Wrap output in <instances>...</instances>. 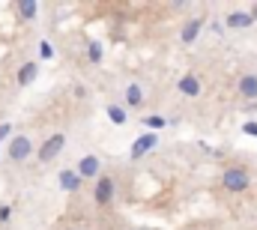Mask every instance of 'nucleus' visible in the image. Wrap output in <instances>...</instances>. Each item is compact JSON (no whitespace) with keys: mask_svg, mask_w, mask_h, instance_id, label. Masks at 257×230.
I'll use <instances>...</instances> for the list:
<instances>
[{"mask_svg":"<svg viewBox=\"0 0 257 230\" xmlns=\"http://www.w3.org/2000/svg\"><path fill=\"white\" fill-rule=\"evenodd\" d=\"M33 156V138H27V135H12L9 138V144H6V159L9 162H27Z\"/></svg>","mask_w":257,"mask_h":230,"instance_id":"f257e3e1","label":"nucleus"},{"mask_svg":"<svg viewBox=\"0 0 257 230\" xmlns=\"http://www.w3.org/2000/svg\"><path fill=\"white\" fill-rule=\"evenodd\" d=\"M221 185H224L227 191L239 194V191H248L251 176H248V171H242V168H227V171L221 173Z\"/></svg>","mask_w":257,"mask_h":230,"instance_id":"f03ea898","label":"nucleus"},{"mask_svg":"<svg viewBox=\"0 0 257 230\" xmlns=\"http://www.w3.org/2000/svg\"><path fill=\"white\" fill-rule=\"evenodd\" d=\"M93 197H96L99 206H111V203H114V197H117V185H114V179H111L108 173H99V176H96Z\"/></svg>","mask_w":257,"mask_h":230,"instance_id":"7ed1b4c3","label":"nucleus"},{"mask_svg":"<svg viewBox=\"0 0 257 230\" xmlns=\"http://www.w3.org/2000/svg\"><path fill=\"white\" fill-rule=\"evenodd\" d=\"M63 147H66V135L63 132H57V135H51L42 147H39V153H36V159L42 162V165H48V162H54L60 153H63Z\"/></svg>","mask_w":257,"mask_h":230,"instance_id":"20e7f679","label":"nucleus"},{"mask_svg":"<svg viewBox=\"0 0 257 230\" xmlns=\"http://www.w3.org/2000/svg\"><path fill=\"white\" fill-rule=\"evenodd\" d=\"M72 171L81 176V182H84V179H96V176L102 173V162H99V156H84V159L78 162V168H72Z\"/></svg>","mask_w":257,"mask_h":230,"instance_id":"39448f33","label":"nucleus"},{"mask_svg":"<svg viewBox=\"0 0 257 230\" xmlns=\"http://www.w3.org/2000/svg\"><path fill=\"white\" fill-rule=\"evenodd\" d=\"M156 144H159V135L156 132H144L141 138H135V144H132V159H141V156H147L150 150H156Z\"/></svg>","mask_w":257,"mask_h":230,"instance_id":"423d86ee","label":"nucleus"},{"mask_svg":"<svg viewBox=\"0 0 257 230\" xmlns=\"http://www.w3.org/2000/svg\"><path fill=\"white\" fill-rule=\"evenodd\" d=\"M177 90H180V93H183L186 99H194V96H200V78H197L194 72H186V75L180 78Z\"/></svg>","mask_w":257,"mask_h":230,"instance_id":"0eeeda50","label":"nucleus"},{"mask_svg":"<svg viewBox=\"0 0 257 230\" xmlns=\"http://www.w3.org/2000/svg\"><path fill=\"white\" fill-rule=\"evenodd\" d=\"M57 185H60L63 191L72 194V191H81V185H84V182H81V176L72 171V168H63V171L57 173Z\"/></svg>","mask_w":257,"mask_h":230,"instance_id":"6e6552de","label":"nucleus"},{"mask_svg":"<svg viewBox=\"0 0 257 230\" xmlns=\"http://www.w3.org/2000/svg\"><path fill=\"white\" fill-rule=\"evenodd\" d=\"M200 30H203V18H189V21H186V27H183V33H180L183 45H192L194 39L200 36Z\"/></svg>","mask_w":257,"mask_h":230,"instance_id":"1a4fd4ad","label":"nucleus"},{"mask_svg":"<svg viewBox=\"0 0 257 230\" xmlns=\"http://www.w3.org/2000/svg\"><path fill=\"white\" fill-rule=\"evenodd\" d=\"M224 24H227V27H233V30H245V27H251L254 21H251V15H248V12H230V15L224 18Z\"/></svg>","mask_w":257,"mask_h":230,"instance_id":"9d476101","label":"nucleus"},{"mask_svg":"<svg viewBox=\"0 0 257 230\" xmlns=\"http://www.w3.org/2000/svg\"><path fill=\"white\" fill-rule=\"evenodd\" d=\"M36 75H39V66H36V63H24V66L18 69V87H30V84L36 81Z\"/></svg>","mask_w":257,"mask_h":230,"instance_id":"9b49d317","label":"nucleus"},{"mask_svg":"<svg viewBox=\"0 0 257 230\" xmlns=\"http://www.w3.org/2000/svg\"><path fill=\"white\" fill-rule=\"evenodd\" d=\"M239 93H242L245 99L257 102V75H242V78H239Z\"/></svg>","mask_w":257,"mask_h":230,"instance_id":"f8f14e48","label":"nucleus"},{"mask_svg":"<svg viewBox=\"0 0 257 230\" xmlns=\"http://www.w3.org/2000/svg\"><path fill=\"white\" fill-rule=\"evenodd\" d=\"M126 105L128 108H141L144 105V87L141 84H128L126 87Z\"/></svg>","mask_w":257,"mask_h":230,"instance_id":"ddd939ff","label":"nucleus"},{"mask_svg":"<svg viewBox=\"0 0 257 230\" xmlns=\"http://www.w3.org/2000/svg\"><path fill=\"white\" fill-rule=\"evenodd\" d=\"M36 12H39V3H36V0H21V3H18V18H21V21H33Z\"/></svg>","mask_w":257,"mask_h":230,"instance_id":"4468645a","label":"nucleus"},{"mask_svg":"<svg viewBox=\"0 0 257 230\" xmlns=\"http://www.w3.org/2000/svg\"><path fill=\"white\" fill-rule=\"evenodd\" d=\"M87 57H90V63H102V57H105V45L93 39V42L87 45Z\"/></svg>","mask_w":257,"mask_h":230,"instance_id":"2eb2a0df","label":"nucleus"},{"mask_svg":"<svg viewBox=\"0 0 257 230\" xmlns=\"http://www.w3.org/2000/svg\"><path fill=\"white\" fill-rule=\"evenodd\" d=\"M108 117H111L114 126H123V123L128 120V111L126 108H120V105H111V108H108Z\"/></svg>","mask_w":257,"mask_h":230,"instance_id":"dca6fc26","label":"nucleus"},{"mask_svg":"<svg viewBox=\"0 0 257 230\" xmlns=\"http://www.w3.org/2000/svg\"><path fill=\"white\" fill-rule=\"evenodd\" d=\"M144 126H147L150 132H159V129L168 126V120H165V117H144Z\"/></svg>","mask_w":257,"mask_h":230,"instance_id":"f3484780","label":"nucleus"},{"mask_svg":"<svg viewBox=\"0 0 257 230\" xmlns=\"http://www.w3.org/2000/svg\"><path fill=\"white\" fill-rule=\"evenodd\" d=\"M39 57H42V60H51V57H54V48H51V42H39Z\"/></svg>","mask_w":257,"mask_h":230,"instance_id":"a211bd4d","label":"nucleus"},{"mask_svg":"<svg viewBox=\"0 0 257 230\" xmlns=\"http://www.w3.org/2000/svg\"><path fill=\"white\" fill-rule=\"evenodd\" d=\"M6 138H12V123H0V144H3Z\"/></svg>","mask_w":257,"mask_h":230,"instance_id":"6ab92c4d","label":"nucleus"},{"mask_svg":"<svg viewBox=\"0 0 257 230\" xmlns=\"http://www.w3.org/2000/svg\"><path fill=\"white\" fill-rule=\"evenodd\" d=\"M72 96H75V99H87V87H84V84H75V87H72Z\"/></svg>","mask_w":257,"mask_h":230,"instance_id":"aec40b11","label":"nucleus"},{"mask_svg":"<svg viewBox=\"0 0 257 230\" xmlns=\"http://www.w3.org/2000/svg\"><path fill=\"white\" fill-rule=\"evenodd\" d=\"M9 218H12V206H6V203H3V206H0V224H6Z\"/></svg>","mask_w":257,"mask_h":230,"instance_id":"412c9836","label":"nucleus"},{"mask_svg":"<svg viewBox=\"0 0 257 230\" xmlns=\"http://www.w3.org/2000/svg\"><path fill=\"white\" fill-rule=\"evenodd\" d=\"M242 132H245V135H254V138H257V123H254V120L242 123Z\"/></svg>","mask_w":257,"mask_h":230,"instance_id":"4be33fe9","label":"nucleus"},{"mask_svg":"<svg viewBox=\"0 0 257 230\" xmlns=\"http://www.w3.org/2000/svg\"><path fill=\"white\" fill-rule=\"evenodd\" d=\"M248 15H251V21H257V3L251 6V9H248Z\"/></svg>","mask_w":257,"mask_h":230,"instance_id":"5701e85b","label":"nucleus"}]
</instances>
